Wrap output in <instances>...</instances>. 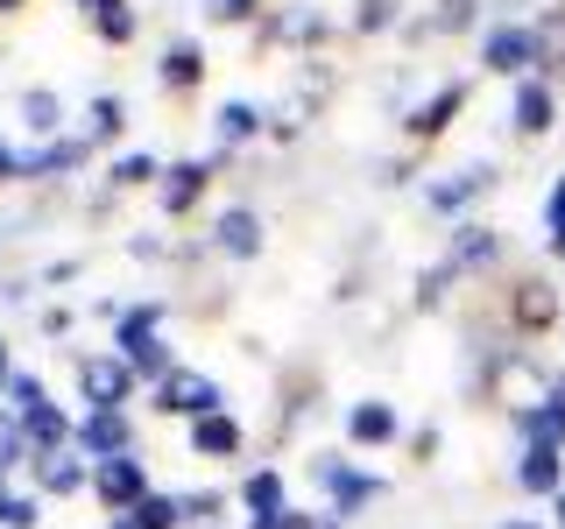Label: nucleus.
Listing matches in <instances>:
<instances>
[{"instance_id": "obj_38", "label": "nucleus", "mask_w": 565, "mask_h": 529, "mask_svg": "<svg viewBox=\"0 0 565 529\" xmlns=\"http://www.w3.org/2000/svg\"><path fill=\"white\" fill-rule=\"evenodd\" d=\"M544 247H552V261H565V219H558V226H544Z\"/></svg>"}, {"instance_id": "obj_12", "label": "nucleus", "mask_w": 565, "mask_h": 529, "mask_svg": "<svg viewBox=\"0 0 565 529\" xmlns=\"http://www.w3.org/2000/svg\"><path fill=\"white\" fill-rule=\"evenodd\" d=\"M212 240H220V255L255 261V255H262V219H255L247 205H226V212H220V226H212Z\"/></svg>"}, {"instance_id": "obj_21", "label": "nucleus", "mask_w": 565, "mask_h": 529, "mask_svg": "<svg viewBox=\"0 0 565 529\" xmlns=\"http://www.w3.org/2000/svg\"><path fill=\"white\" fill-rule=\"evenodd\" d=\"M199 78H205L199 43H170V50H163V85H199Z\"/></svg>"}, {"instance_id": "obj_44", "label": "nucleus", "mask_w": 565, "mask_h": 529, "mask_svg": "<svg viewBox=\"0 0 565 529\" xmlns=\"http://www.w3.org/2000/svg\"><path fill=\"white\" fill-rule=\"evenodd\" d=\"M0 8H8V0H0Z\"/></svg>"}, {"instance_id": "obj_15", "label": "nucleus", "mask_w": 565, "mask_h": 529, "mask_svg": "<svg viewBox=\"0 0 565 529\" xmlns=\"http://www.w3.org/2000/svg\"><path fill=\"white\" fill-rule=\"evenodd\" d=\"M530 29H537V78H565V14H537V22H530Z\"/></svg>"}, {"instance_id": "obj_33", "label": "nucleus", "mask_w": 565, "mask_h": 529, "mask_svg": "<svg viewBox=\"0 0 565 529\" xmlns=\"http://www.w3.org/2000/svg\"><path fill=\"white\" fill-rule=\"evenodd\" d=\"M205 14H212V22H247L255 0H205Z\"/></svg>"}, {"instance_id": "obj_19", "label": "nucleus", "mask_w": 565, "mask_h": 529, "mask_svg": "<svg viewBox=\"0 0 565 529\" xmlns=\"http://www.w3.org/2000/svg\"><path fill=\"white\" fill-rule=\"evenodd\" d=\"M205 176H212V163H177V170L163 176V205H170V212H184V205L205 191Z\"/></svg>"}, {"instance_id": "obj_35", "label": "nucleus", "mask_w": 565, "mask_h": 529, "mask_svg": "<svg viewBox=\"0 0 565 529\" xmlns=\"http://www.w3.org/2000/svg\"><path fill=\"white\" fill-rule=\"evenodd\" d=\"M120 128V99H93V134H114Z\"/></svg>"}, {"instance_id": "obj_32", "label": "nucleus", "mask_w": 565, "mask_h": 529, "mask_svg": "<svg viewBox=\"0 0 565 529\" xmlns=\"http://www.w3.org/2000/svg\"><path fill=\"white\" fill-rule=\"evenodd\" d=\"M149 176H156L149 155H128V163H114V184H149Z\"/></svg>"}, {"instance_id": "obj_8", "label": "nucleus", "mask_w": 565, "mask_h": 529, "mask_svg": "<svg viewBox=\"0 0 565 529\" xmlns=\"http://www.w3.org/2000/svg\"><path fill=\"white\" fill-rule=\"evenodd\" d=\"M446 261L459 276H473V269H494L502 261V234L494 226H481V219H459L452 226V247H446Z\"/></svg>"}, {"instance_id": "obj_30", "label": "nucleus", "mask_w": 565, "mask_h": 529, "mask_svg": "<svg viewBox=\"0 0 565 529\" xmlns=\"http://www.w3.org/2000/svg\"><path fill=\"white\" fill-rule=\"evenodd\" d=\"M282 529H347V522L332 516V508H290V516H282Z\"/></svg>"}, {"instance_id": "obj_3", "label": "nucleus", "mask_w": 565, "mask_h": 529, "mask_svg": "<svg viewBox=\"0 0 565 529\" xmlns=\"http://www.w3.org/2000/svg\"><path fill=\"white\" fill-rule=\"evenodd\" d=\"M481 64L494 78H530V71H537V29L530 22H494L481 35Z\"/></svg>"}, {"instance_id": "obj_36", "label": "nucleus", "mask_w": 565, "mask_h": 529, "mask_svg": "<svg viewBox=\"0 0 565 529\" xmlns=\"http://www.w3.org/2000/svg\"><path fill=\"white\" fill-rule=\"evenodd\" d=\"M565 219V170H558V184L544 191V226H558Z\"/></svg>"}, {"instance_id": "obj_14", "label": "nucleus", "mask_w": 565, "mask_h": 529, "mask_svg": "<svg viewBox=\"0 0 565 529\" xmlns=\"http://www.w3.org/2000/svg\"><path fill=\"white\" fill-rule=\"evenodd\" d=\"M191 452H205V458H234L241 452V423L234 417H199V423H191Z\"/></svg>"}, {"instance_id": "obj_16", "label": "nucleus", "mask_w": 565, "mask_h": 529, "mask_svg": "<svg viewBox=\"0 0 565 529\" xmlns=\"http://www.w3.org/2000/svg\"><path fill=\"white\" fill-rule=\"evenodd\" d=\"M241 501H247V516H290V494H282V473H247V487H241Z\"/></svg>"}, {"instance_id": "obj_6", "label": "nucleus", "mask_w": 565, "mask_h": 529, "mask_svg": "<svg viewBox=\"0 0 565 529\" xmlns=\"http://www.w3.org/2000/svg\"><path fill=\"white\" fill-rule=\"evenodd\" d=\"M459 114H467V85L452 78V85H438V93L424 99V106H411V120H403V134H411V141H438V134H446Z\"/></svg>"}, {"instance_id": "obj_37", "label": "nucleus", "mask_w": 565, "mask_h": 529, "mask_svg": "<svg viewBox=\"0 0 565 529\" xmlns=\"http://www.w3.org/2000/svg\"><path fill=\"white\" fill-rule=\"evenodd\" d=\"M544 410H552V417L565 423V367H558V375H552V388H544Z\"/></svg>"}, {"instance_id": "obj_20", "label": "nucleus", "mask_w": 565, "mask_h": 529, "mask_svg": "<svg viewBox=\"0 0 565 529\" xmlns=\"http://www.w3.org/2000/svg\"><path fill=\"white\" fill-rule=\"evenodd\" d=\"M212 128H220V141H247V134H262V106H247V99H226L220 114H212Z\"/></svg>"}, {"instance_id": "obj_11", "label": "nucleus", "mask_w": 565, "mask_h": 529, "mask_svg": "<svg viewBox=\"0 0 565 529\" xmlns=\"http://www.w3.org/2000/svg\"><path fill=\"white\" fill-rule=\"evenodd\" d=\"M347 438L375 452V445H396V438H403V423H396V410H388L382 396H367V402H353V410H347Z\"/></svg>"}, {"instance_id": "obj_34", "label": "nucleus", "mask_w": 565, "mask_h": 529, "mask_svg": "<svg viewBox=\"0 0 565 529\" xmlns=\"http://www.w3.org/2000/svg\"><path fill=\"white\" fill-rule=\"evenodd\" d=\"M473 22V0H438V29H467Z\"/></svg>"}, {"instance_id": "obj_5", "label": "nucleus", "mask_w": 565, "mask_h": 529, "mask_svg": "<svg viewBox=\"0 0 565 529\" xmlns=\"http://www.w3.org/2000/svg\"><path fill=\"white\" fill-rule=\"evenodd\" d=\"M156 402H163L170 417H220V381L212 375H191V367H170L163 381H156Z\"/></svg>"}, {"instance_id": "obj_18", "label": "nucleus", "mask_w": 565, "mask_h": 529, "mask_svg": "<svg viewBox=\"0 0 565 529\" xmlns=\"http://www.w3.org/2000/svg\"><path fill=\"white\" fill-rule=\"evenodd\" d=\"M509 423H516V438H523V445H565V423H558L552 410H544V402H530V410H516Z\"/></svg>"}, {"instance_id": "obj_23", "label": "nucleus", "mask_w": 565, "mask_h": 529, "mask_svg": "<svg viewBox=\"0 0 565 529\" xmlns=\"http://www.w3.org/2000/svg\"><path fill=\"white\" fill-rule=\"evenodd\" d=\"M184 522V501L177 494H149V501L135 508V529H177Z\"/></svg>"}, {"instance_id": "obj_7", "label": "nucleus", "mask_w": 565, "mask_h": 529, "mask_svg": "<svg viewBox=\"0 0 565 529\" xmlns=\"http://www.w3.org/2000/svg\"><path fill=\"white\" fill-rule=\"evenodd\" d=\"M516 487L558 501V494H565V445H523L516 452Z\"/></svg>"}, {"instance_id": "obj_10", "label": "nucleus", "mask_w": 565, "mask_h": 529, "mask_svg": "<svg viewBox=\"0 0 565 529\" xmlns=\"http://www.w3.org/2000/svg\"><path fill=\"white\" fill-rule=\"evenodd\" d=\"M93 487L106 494V508H128V516H135L141 501H149V481H141V466H135V458H99Z\"/></svg>"}, {"instance_id": "obj_9", "label": "nucleus", "mask_w": 565, "mask_h": 529, "mask_svg": "<svg viewBox=\"0 0 565 529\" xmlns=\"http://www.w3.org/2000/svg\"><path fill=\"white\" fill-rule=\"evenodd\" d=\"M488 191H494V170H488V163H473V170L438 176V184L424 191V205H431V212H467L473 198H488Z\"/></svg>"}, {"instance_id": "obj_29", "label": "nucleus", "mask_w": 565, "mask_h": 529, "mask_svg": "<svg viewBox=\"0 0 565 529\" xmlns=\"http://www.w3.org/2000/svg\"><path fill=\"white\" fill-rule=\"evenodd\" d=\"M8 396H14V410H22V417L43 410V381H35V375H14V381H8Z\"/></svg>"}, {"instance_id": "obj_4", "label": "nucleus", "mask_w": 565, "mask_h": 529, "mask_svg": "<svg viewBox=\"0 0 565 529\" xmlns=\"http://www.w3.org/2000/svg\"><path fill=\"white\" fill-rule=\"evenodd\" d=\"M509 128H516L523 141H537V134H552L558 128V85L552 78H516V99H509Z\"/></svg>"}, {"instance_id": "obj_39", "label": "nucleus", "mask_w": 565, "mask_h": 529, "mask_svg": "<svg viewBox=\"0 0 565 529\" xmlns=\"http://www.w3.org/2000/svg\"><path fill=\"white\" fill-rule=\"evenodd\" d=\"M14 170H22V163H14V149H0V176H14Z\"/></svg>"}, {"instance_id": "obj_26", "label": "nucleus", "mask_w": 565, "mask_h": 529, "mask_svg": "<svg viewBox=\"0 0 565 529\" xmlns=\"http://www.w3.org/2000/svg\"><path fill=\"white\" fill-rule=\"evenodd\" d=\"M388 22H396V0H361V14H353V29H361V35H382Z\"/></svg>"}, {"instance_id": "obj_22", "label": "nucleus", "mask_w": 565, "mask_h": 529, "mask_svg": "<svg viewBox=\"0 0 565 529\" xmlns=\"http://www.w3.org/2000/svg\"><path fill=\"white\" fill-rule=\"evenodd\" d=\"M452 282H459V269H452V261H431V269L417 276V311H438V304H446V290H452Z\"/></svg>"}, {"instance_id": "obj_41", "label": "nucleus", "mask_w": 565, "mask_h": 529, "mask_svg": "<svg viewBox=\"0 0 565 529\" xmlns=\"http://www.w3.org/2000/svg\"><path fill=\"white\" fill-rule=\"evenodd\" d=\"M502 529H544V522H530V516H516V522H502Z\"/></svg>"}, {"instance_id": "obj_43", "label": "nucleus", "mask_w": 565, "mask_h": 529, "mask_svg": "<svg viewBox=\"0 0 565 529\" xmlns=\"http://www.w3.org/2000/svg\"><path fill=\"white\" fill-rule=\"evenodd\" d=\"M114 529H135V522H128V516H114Z\"/></svg>"}, {"instance_id": "obj_31", "label": "nucleus", "mask_w": 565, "mask_h": 529, "mask_svg": "<svg viewBox=\"0 0 565 529\" xmlns=\"http://www.w3.org/2000/svg\"><path fill=\"white\" fill-rule=\"evenodd\" d=\"M78 481H85V473L71 466V458H50V466H43V487H57V494H71Z\"/></svg>"}, {"instance_id": "obj_28", "label": "nucleus", "mask_w": 565, "mask_h": 529, "mask_svg": "<svg viewBox=\"0 0 565 529\" xmlns=\"http://www.w3.org/2000/svg\"><path fill=\"white\" fill-rule=\"evenodd\" d=\"M220 494H184V522H199V529H220Z\"/></svg>"}, {"instance_id": "obj_27", "label": "nucleus", "mask_w": 565, "mask_h": 529, "mask_svg": "<svg viewBox=\"0 0 565 529\" xmlns=\"http://www.w3.org/2000/svg\"><path fill=\"white\" fill-rule=\"evenodd\" d=\"M22 114H29V128H35V134H50V128L64 120V114H57V99H50V93H29V99H22Z\"/></svg>"}, {"instance_id": "obj_40", "label": "nucleus", "mask_w": 565, "mask_h": 529, "mask_svg": "<svg viewBox=\"0 0 565 529\" xmlns=\"http://www.w3.org/2000/svg\"><path fill=\"white\" fill-rule=\"evenodd\" d=\"M247 529H282V516H255V522H247Z\"/></svg>"}, {"instance_id": "obj_25", "label": "nucleus", "mask_w": 565, "mask_h": 529, "mask_svg": "<svg viewBox=\"0 0 565 529\" xmlns=\"http://www.w3.org/2000/svg\"><path fill=\"white\" fill-rule=\"evenodd\" d=\"M22 423H29V438H43V445H64V438H71V423H64L57 410H50V402H43L35 417H22Z\"/></svg>"}, {"instance_id": "obj_2", "label": "nucleus", "mask_w": 565, "mask_h": 529, "mask_svg": "<svg viewBox=\"0 0 565 529\" xmlns=\"http://www.w3.org/2000/svg\"><path fill=\"white\" fill-rule=\"evenodd\" d=\"M311 481L318 487H326V501H332V516H361V508L367 501H375V494H382V481H375V473H361V466H353V458H311Z\"/></svg>"}, {"instance_id": "obj_13", "label": "nucleus", "mask_w": 565, "mask_h": 529, "mask_svg": "<svg viewBox=\"0 0 565 529\" xmlns=\"http://www.w3.org/2000/svg\"><path fill=\"white\" fill-rule=\"evenodd\" d=\"M128 388H135V367L128 360H85V396H93L99 410H114Z\"/></svg>"}, {"instance_id": "obj_24", "label": "nucleus", "mask_w": 565, "mask_h": 529, "mask_svg": "<svg viewBox=\"0 0 565 529\" xmlns=\"http://www.w3.org/2000/svg\"><path fill=\"white\" fill-rule=\"evenodd\" d=\"M93 22H99V35H114V43H128V35H135V14L120 8V0H93Z\"/></svg>"}, {"instance_id": "obj_17", "label": "nucleus", "mask_w": 565, "mask_h": 529, "mask_svg": "<svg viewBox=\"0 0 565 529\" xmlns=\"http://www.w3.org/2000/svg\"><path fill=\"white\" fill-rule=\"evenodd\" d=\"M85 445H93L99 458H114L120 445H128V417H120V410H93V417H85Z\"/></svg>"}, {"instance_id": "obj_42", "label": "nucleus", "mask_w": 565, "mask_h": 529, "mask_svg": "<svg viewBox=\"0 0 565 529\" xmlns=\"http://www.w3.org/2000/svg\"><path fill=\"white\" fill-rule=\"evenodd\" d=\"M552 516H558V529H565V494H558V501H552Z\"/></svg>"}, {"instance_id": "obj_1", "label": "nucleus", "mask_w": 565, "mask_h": 529, "mask_svg": "<svg viewBox=\"0 0 565 529\" xmlns=\"http://www.w3.org/2000/svg\"><path fill=\"white\" fill-rule=\"evenodd\" d=\"M558 282L552 276H516L509 282V332L516 339H552L558 332Z\"/></svg>"}]
</instances>
